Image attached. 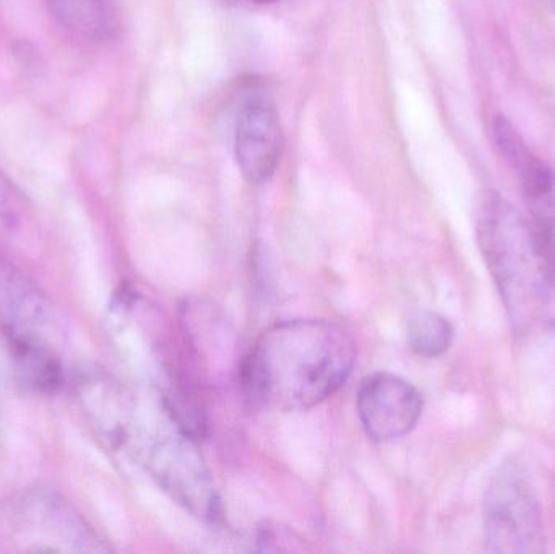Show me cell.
<instances>
[{
  "instance_id": "4fadbf2b",
  "label": "cell",
  "mask_w": 555,
  "mask_h": 554,
  "mask_svg": "<svg viewBox=\"0 0 555 554\" xmlns=\"http://www.w3.org/2000/svg\"><path fill=\"white\" fill-rule=\"evenodd\" d=\"M550 263L555 267V171L538 158L518 176Z\"/></svg>"
},
{
  "instance_id": "ba28073f",
  "label": "cell",
  "mask_w": 555,
  "mask_h": 554,
  "mask_svg": "<svg viewBox=\"0 0 555 554\" xmlns=\"http://www.w3.org/2000/svg\"><path fill=\"white\" fill-rule=\"evenodd\" d=\"M81 415L104 445L117 449L129 438L133 403L122 384L98 364H83L72 377Z\"/></svg>"
},
{
  "instance_id": "6da1fadb",
  "label": "cell",
  "mask_w": 555,
  "mask_h": 554,
  "mask_svg": "<svg viewBox=\"0 0 555 554\" xmlns=\"http://www.w3.org/2000/svg\"><path fill=\"white\" fill-rule=\"evenodd\" d=\"M354 344L335 322L287 321L263 332L243 366L250 399L284 412L330 399L351 374Z\"/></svg>"
},
{
  "instance_id": "9a60e30c",
  "label": "cell",
  "mask_w": 555,
  "mask_h": 554,
  "mask_svg": "<svg viewBox=\"0 0 555 554\" xmlns=\"http://www.w3.org/2000/svg\"><path fill=\"white\" fill-rule=\"evenodd\" d=\"M254 2H257V3H273V2H278V0H254Z\"/></svg>"
},
{
  "instance_id": "8fae6325",
  "label": "cell",
  "mask_w": 555,
  "mask_h": 554,
  "mask_svg": "<svg viewBox=\"0 0 555 554\" xmlns=\"http://www.w3.org/2000/svg\"><path fill=\"white\" fill-rule=\"evenodd\" d=\"M38 215L25 192L0 169V246L15 253H36L41 243Z\"/></svg>"
},
{
  "instance_id": "8992f818",
  "label": "cell",
  "mask_w": 555,
  "mask_h": 554,
  "mask_svg": "<svg viewBox=\"0 0 555 554\" xmlns=\"http://www.w3.org/2000/svg\"><path fill=\"white\" fill-rule=\"evenodd\" d=\"M0 332L7 342H46L64 348V324L48 293L0 256Z\"/></svg>"
},
{
  "instance_id": "7c38bea8",
  "label": "cell",
  "mask_w": 555,
  "mask_h": 554,
  "mask_svg": "<svg viewBox=\"0 0 555 554\" xmlns=\"http://www.w3.org/2000/svg\"><path fill=\"white\" fill-rule=\"evenodd\" d=\"M59 26L83 41H107L119 28L114 0H44Z\"/></svg>"
},
{
  "instance_id": "2e32d148",
  "label": "cell",
  "mask_w": 555,
  "mask_h": 554,
  "mask_svg": "<svg viewBox=\"0 0 555 554\" xmlns=\"http://www.w3.org/2000/svg\"><path fill=\"white\" fill-rule=\"evenodd\" d=\"M546 3L547 5L553 7V9L555 10V0H546Z\"/></svg>"
},
{
  "instance_id": "30bf717a",
  "label": "cell",
  "mask_w": 555,
  "mask_h": 554,
  "mask_svg": "<svg viewBox=\"0 0 555 554\" xmlns=\"http://www.w3.org/2000/svg\"><path fill=\"white\" fill-rule=\"evenodd\" d=\"M13 373L25 389L42 396L57 394L65 384L62 350L46 342H7Z\"/></svg>"
},
{
  "instance_id": "3957f363",
  "label": "cell",
  "mask_w": 555,
  "mask_h": 554,
  "mask_svg": "<svg viewBox=\"0 0 555 554\" xmlns=\"http://www.w3.org/2000/svg\"><path fill=\"white\" fill-rule=\"evenodd\" d=\"M3 539L16 552L106 553L100 533L59 491L46 487L20 490L0 510Z\"/></svg>"
},
{
  "instance_id": "9c48e42d",
  "label": "cell",
  "mask_w": 555,
  "mask_h": 554,
  "mask_svg": "<svg viewBox=\"0 0 555 554\" xmlns=\"http://www.w3.org/2000/svg\"><path fill=\"white\" fill-rule=\"evenodd\" d=\"M283 129L275 103L266 94H253L237 114L234 152L241 172L250 184L272 178L283 152Z\"/></svg>"
},
{
  "instance_id": "52a82bcc",
  "label": "cell",
  "mask_w": 555,
  "mask_h": 554,
  "mask_svg": "<svg viewBox=\"0 0 555 554\" xmlns=\"http://www.w3.org/2000/svg\"><path fill=\"white\" fill-rule=\"evenodd\" d=\"M358 415L369 438L395 441L416 428L423 415V397L403 377L377 373L361 384Z\"/></svg>"
},
{
  "instance_id": "277c9868",
  "label": "cell",
  "mask_w": 555,
  "mask_h": 554,
  "mask_svg": "<svg viewBox=\"0 0 555 554\" xmlns=\"http://www.w3.org/2000/svg\"><path fill=\"white\" fill-rule=\"evenodd\" d=\"M485 537L489 552H546L543 510L530 472L507 461L489 481L485 497Z\"/></svg>"
},
{
  "instance_id": "7a4b0ae2",
  "label": "cell",
  "mask_w": 555,
  "mask_h": 554,
  "mask_svg": "<svg viewBox=\"0 0 555 554\" xmlns=\"http://www.w3.org/2000/svg\"><path fill=\"white\" fill-rule=\"evenodd\" d=\"M476 231L482 256L517 334L540 327L551 311L550 259L537 231L495 191L481 197Z\"/></svg>"
},
{
  "instance_id": "5bb4252c",
  "label": "cell",
  "mask_w": 555,
  "mask_h": 554,
  "mask_svg": "<svg viewBox=\"0 0 555 554\" xmlns=\"http://www.w3.org/2000/svg\"><path fill=\"white\" fill-rule=\"evenodd\" d=\"M452 340V324L436 312H416L408 321V344L420 357H442L449 351Z\"/></svg>"
},
{
  "instance_id": "5b68a950",
  "label": "cell",
  "mask_w": 555,
  "mask_h": 554,
  "mask_svg": "<svg viewBox=\"0 0 555 554\" xmlns=\"http://www.w3.org/2000/svg\"><path fill=\"white\" fill-rule=\"evenodd\" d=\"M146 465L159 487L194 516L207 520L218 516L220 501L194 436L176 425L175 431L165 433L150 446Z\"/></svg>"
}]
</instances>
